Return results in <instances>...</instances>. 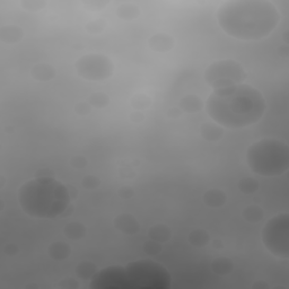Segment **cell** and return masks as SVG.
<instances>
[{"label": "cell", "mask_w": 289, "mask_h": 289, "mask_svg": "<svg viewBox=\"0 0 289 289\" xmlns=\"http://www.w3.org/2000/svg\"><path fill=\"white\" fill-rule=\"evenodd\" d=\"M217 21L229 36L257 41L276 30L280 14L276 5L268 0H230L219 7Z\"/></svg>", "instance_id": "1"}, {"label": "cell", "mask_w": 289, "mask_h": 289, "mask_svg": "<svg viewBox=\"0 0 289 289\" xmlns=\"http://www.w3.org/2000/svg\"><path fill=\"white\" fill-rule=\"evenodd\" d=\"M215 123L228 129H242L261 120L266 101L260 91L247 84L214 89L206 104Z\"/></svg>", "instance_id": "2"}, {"label": "cell", "mask_w": 289, "mask_h": 289, "mask_svg": "<svg viewBox=\"0 0 289 289\" xmlns=\"http://www.w3.org/2000/svg\"><path fill=\"white\" fill-rule=\"evenodd\" d=\"M68 187L47 175H40L19 187L18 202L23 211L34 218L59 217L70 204Z\"/></svg>", "instance_id": "3"}, {"label": "cell", "mask_w": 289, "mask_h": 289, "mask_svg": "<svg viewBox=\"0 0 289 289\" xmlns=\"http://www.w3.org/2000/svg\"><path fill=\"white\" fill-rule=\"evenodd\" d=\"M250 168L262 176H279L289 168V148L278 139H262L252 143L247 151Z\"/></svg>", "instance_id": "4"}, {"label": "cell", "mask_w": 289, "mask_h": 289, "mask_svg": "<svg viewBox=\"0 0 289 289\" xmlns=\"http://www.w3.org/2000/svg\"><path fill=\"white\" fill-rule=\"evenodd\" d=\"M130 289H170L172 277L167 269L148 259L137 260L126 266Z\"/></svg>", "instance_id": "5"}, {"label": "cell", "mask_w": 289, "mask_h": 289, "mask_svg": "<svg viewBox=\"0 0 289 289\" xmlns=\"http://www.w3.org/2000/svg\"><path fill=\"white\" fill-rule=\"evenodd\" d=\"M289 215L279 214L268 221L262 230V242L271 254L278 258L289 257Z\"/></svg>", "instance_id": "6"}, {"label": "cell", "mask_w": 289, "mask_h": 289, "mask_svg": "<svg viewBox=\"0 0 289 289\" xmlns=\"http://www.w3.org/2000/svg\"><path fill=\"white\" fill-rule=\"evenodd\" d=\"M247 78V72L239 62L226 59L211 64L205 72L206 83L214 89L239 85Z\"/></svg>", "instance_id": "7"}, {"label": "cell", "mask_w": 289, "mask_h": 289, "mask_svg": "<svg viewBox=\"0 0 289 289\" xmlns=\"http://www.w3.org/2000/svg\"><path fill=\"white\" fill-rule=\"evenodd\" d=\"M76 70L80 77L90 81H102L113 74V64L103 55H86L76 62Z\"/></svg>", "instance_id": "8"}, {"label": "cell", "mask_w": 289, "mask_h": 289, "mask_svg": "<svg viewBox=\"0 0 289 289\" xmlns=\"http://www.w3.org/2000/svg\"><path fill=\"white\" fill-rule=\"evenodd\" d=\"M91 289H130L126 267L110 266L96 272L90 279Z\"/></svg>", "instance_id": "9"}, {"label": "cell", "mask_w": 289, "mask_h": 289, "mask_svg": "<svg viewBox=\"0 0 289 289\" xmlns=\"http://www.w3.org/2000/svg\"><path fill=\"white\" fill-rule=\"evenodd\" d=\"M114 226L115 228L126 235L137 234L140 230V225H139L136 217L130 214H121L115 217Z\"/></svg>", "instance_id": "10"}, {"label": "cell", "mask_w": 289, "mask_h": 289, "mask_svg": "<svg viewBox=\"0 0 289 289\" xmlns=\"http://www.w3.org/2000/svg\"><path fill=\"white\" fill-rule=\"evenodd\" d=\"M173 44H174L173 38L170 35L163 34V33H158V34L153 35L151 40H149V46H151L154 51L157 52H166L171 50Z\"/></svg>", "instance_id": "11"}, {"label": "cell", "mask_w": 289, "mask_h": 289, "mask_svg": "<svg viewBox=\"0 0 289 289\" xmlns=\"http://www.w3.org/2000/svg\"><path fill=\"white\" fill-rule=\"evenodd\" d=\"M23 35L22 28L15 25H6L0 30V40L7 44H15L22 40Z\"/></svg>", "instance_id": "12"}, {"label": "cell", "mask_w": 289, "mask_h": 289, "mask_svg": "<svg viewBox=\"0 0 289 289\" xmlns=\"http://www.w3.org/2000/svg\"><path fill=\"white\" fill-rule=\"evenodd\" d=\"M201 137L209 141H216L223 137L224 130L218 124L214 123H205L200 128Z\"/></svg>", "instance_id": "13"}, {"label": "cell", "mask_w": 289, "mask_h": 289, "mask_svg": "<svg viewBox=\"0 0 289 289\" xmlns=\"http://www.w3.org/2000/svg\"><path fill=\"white\" fill-rule=\"evenodd\" d=\"M204 202L211 208H218L226 202V195L221 190H209L204 195Z\"/></svg>", "instance_id": "14"}, {"label": "cell", "mask_w": 289, "mask_h": 289, "mask_svg": "<svg viewBox=\"0 0 289 289\" xmlns=\"http://www.w3.org/2000/svg\"><path fill=\"white\" fill-rule=\"evenodd\" d=\"M70 253H71L70 247L64 242L52 243L49 248V255L54 260H57V261L66 260L69 257Z\"/></svg>", "instance_id": "15"}, {"label": "cell", "mask_w": 289, "mask_h": 289, "mask_svg": "<svg viewBox=\"0 0 289 289\" xmlns=\"http://www.w3.org/2000/svg\"><path fill=\"white\" fill-rule=\"evenodd\" d=\"M32 76L35 79L41 81H47L54 78L55 76V69L52 68L50 65L47 64H41L35 66L32 69Z\"/></svg>", "instance_id": "16"}, {"label": "cell", "mask_w": 289, "mask_h": 289, "mask_svg": "<svg viewBox=\"0 0 289 289\" xmlns=\"http://www.w3.org/2000/svg\"><path fill=\"white\" fill-rule=\"evenodd\" d=\"M117 14L120 18L126 19V21H132L139 16L140 9L134 4H122L121 6H119Z\"/></svg>", "instance_id": "17"}, {"label": "cell", "mask_w": 289, "mask_h": 289, "mask_svg": "<svg viewBox=\"0 0 289 289\" xmlns=\"http://www.w3.org/2000/svg\"><path fill=\"white\" fill-rule=\"evenodd\" d=\"M65 234L70 239H80L86 235V227L79 221H72L66 226Z\"/></svg>", "instance_id": "18"}, {"label": "cell", "mask_w": 289, "mask_h": 289, "mask_svg": "<svg viewBox=\"0 0 289 289\" xmlns=\"http://www.w3.org/2000/svg\"><path fill=\"white\" fill-rule=\"evenodd\" d=\"M149 237L153 240H156V242L164 243L168 240V238L171 237V232L168 229L167 226L165 225H155L149 229Z\"/></svg>", "instance_id": "19"}, {"label": "cell", "mask_w": 289, "mask_h": 289, "mask_svg": "<svg viewBox=\"0 0 289 289\" xmlns=\"http://www.w3.org/2000/svg\"><path fill=\"white\" fill-rule=\"evenodd\" d=\"M234 263L228 258H218L213 262V270L215 273L220 274V276H225L233 271Z\"/></svg>", "instance_id": "20"}, {"label": "cell", "mask_w": 289, "mask_h": 289, "mask_svg": "<svg viewBox=\"0 0 289 289\" xmlns=\"http://www.w3.org/2000/svg\"><path fill=\"white\" fill-rule=\"evenodd\" d=\"M180 107L183 111H185V112L194 113L201 110L202 102L199 98H197L195 95H187L181 100Z\"/></svg>", "instance_id": "21"}, {"label": "cell", "mask_w": 289, "mask_h": 289, "mask_svg": "<svg viewBox=\"0 0 289 289\" xmlns=\"http://www.w3.org/2000/svg\"><path fill=\"white\" fill-rule=\"evenodd\" d=\"M98 272V269H96V266L94 263L88 262V261H84L78 264V267L76 268V273L77 276L81 279H91V277Z\"/></svg>", "instance_id": "22"}, {"label": "cell", "mask_w": 289, "mask_h": 289, "mask_svg": "<svg viewBox=\"0 0 289 289\" xmlns=\"http://www.w3.org/2000/svg\"><path fill=\"white\" fill-rule=\"evenodd\" d=\"M209 240V235L204 229H195L189 235V242L194 247H205Z\"/></svg>", "instance_id": "23"}, {"label": "cell", "mask_w": 289, "mask_h": 289, "mask_svg": "<svg viewBox=\"0 0 289 289\" xmlns=\"http://www.w3.org/2000/svg\"><path fill=\"white\" fill-rule=\"evenodd\" d=\"M243 216L250 223H258L259 220L262 219L263 211L259 206H249L244 209Z\"/></svg>", "instance_id": "24"}, {"label": "cell", "mask_w": 289, "mask_h": 289, "mask_svg": "<svg viewBox=\"0 0 289 289\" xmlns=\"http://www.w3.org/2000/svg\"><path fill=\"white\" fill-rule=\"evenodd\" d=\"M238 187L244 194H253V192L258 190L259 183L254 179H251V177H244V179L239 181Z\"/></svg>", "instance_id": "25"}, {"label": "cell", "mask_w": 289, "mask_h": 289, "mask_svg": "<svg viewBox=\"0 0 289 289\" xmlns=\"http://www.w3.org/2000/svg\"><path fill=\"white\" fill-rule=\"evenodd\" d=\"M89 102L91 103V105L95 108H103L109 103V98L107 95L101 94V93H96L90 96Z\"/></svg>", "instance_id": "26"}, {"label": "cell", "mask_w": 289, "mask_h": 289, "mask_svg": "<svg viewBox=\"0 0 289 289\" xmlns=\"http://www.w3.org/2000/svg\"><path fill=\"white\" fill-rule=\"evenodd\" d=\"M21 4L26 11H40L45 6V3L41 0H24Z\"/></svg>", "instance_id": "27"}, {"label": "cell", "mask_w": 289, "mask_h": 289, "mask_svg": "<svg viewBox=\"0 0 289 289\" xmlns=\"http://www.w3.org/2000/svg\"><path fill=\"white\" fill-rule=\"evenodd\" d=\"M162 243L160 242H156V240H153L151 239L149 242H147L146 244L143 245V250L146 251L148 254H154L156 255L161 252L162 250Z\"/></svg>", "instance_id": "28"}, {"label": "cell", "mask_w": 289, "mask_h": 289, "mask_svg": "<svg viewBox=\"0 0 289 289\" xmlns=\"http://www.w3.org/2000/svg\"><path fill=\"white\" fill-rule=\"evenodd\" d=\"M83 184H84V186L86 187V189L93 190V189H95V187L99 186L100 181H99V179L96 176L88 175V176H86L85 179L83 180Z\"/></svg>", "instance_id": "29"}, {"label": "cell", "mask_w": 289, "mask_h": 289, "mask_svg": "<svg viewBox=\"0 0 289 289\" xmlns=\"http://www.w3.org/2000/svg\"><path fill=\"white\" fill-rule=\"evenodd\" d=\"M84 5L88 9L91 11H99V9H102L108 5V2H99V0H90V2H84Z\"/></svg>", "instance_id": "30"}, {"label": "cell", "mask_w": 289, "mask_h": 289, "mask_svg": "<svg viewBox=\"0 0 289 289\" xmlns=\"http://www.w3.org/2000/svg\"><path fill=\"white\" fill-rule=\"evenodd\" d=\"M105 27V22H103L102 19H100V21H96V22H91L90 24L87 25V30L88 32H93L94 28H96V33H99L103 30Z\"/></svg>", "instance_id": "31"}]
</instances>
